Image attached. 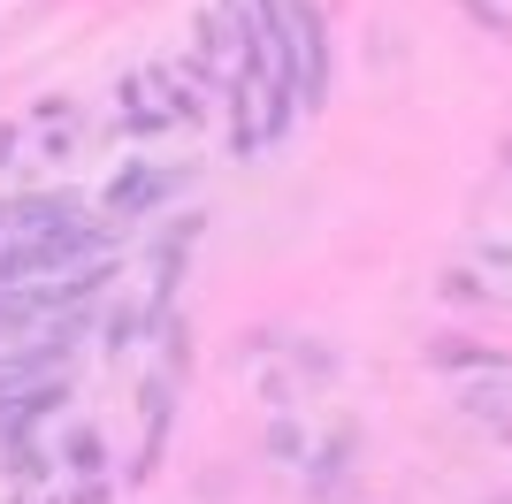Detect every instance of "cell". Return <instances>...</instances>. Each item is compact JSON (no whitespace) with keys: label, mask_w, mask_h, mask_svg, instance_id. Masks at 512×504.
<instances>
[{"label":"cell","mask_w":512,"mask_h":504,"mask_svg":"<svg viewBox=\"0 0 512 504\" xmlns=\"http://www.w3.org/2000/svg\"><path fill=\"white\" fill-rule=\"evenodd\" d=\"M69 222H85V207L69 199V191H39V199H8L0 207V260H16V252L46 245L54 230H69Z\"/></svg>","instance_id":"1"},{"label":"cell","mask_w":512,"mask_h":504,"mask_svg":"<svg viewBox=\"0 0 512 504\" xmlns=\"http://www.w3.org/2000/svg\"><path fill=\"white\" fill-rule=\"evenodd\" d=\"M46 382H62V344H16V352H0V405H23L39 398Z\"/></svg>","instance_id":"2"},{"label":"cell","mask_w":512,"mask_h":504,"mask_svg":"<svg viewBox=\"0 0 512 504\" xmlns=\"http://www.w3.org/2000/svg\"><path fill=\"white\" fill-rule=\"evenodd\" d=\"M176 184H184V168H123V176L107 184V222H138V214H153Z\"/></svg>","instance_id":"3"},{"label":"cell","mask_w":512,"mask_h":504,"mask_svg":"<svg viewBox=\"0 0 512 504\" xmlns=\"http://www.w3.org/2000/svg\"><path fill=\"white\" fill-rule=\"evenodd\" d=\"M146 92H153V77H130L123 84V100H130L123 107V130H161V123H169V107H153Z\"/></svg>","instance_id":"4"},{"label":"cell","mask_w":512,"mask_h":504,"mask_svg":"<svg viewBox=\"0 0 512 504\" xmlns=\"http://www.w3.org/2000/svg\"><path fill=\"white\" fill-rule=\"evenodd\" d=\"M344 466H352V436H337L314 459V497H337V489H344Z\"/></svg>","instance_id":"5"},{"label":"cell","mask_w":512,"mask_h":504,"mask_svg":"<svg viewBox=\"0 0 512 504\" xmlns=\"http://www.w3.org/2000/svg\"><path fill=\"white\" fill-rule=\"evenodd\" d=\"M69 474H100V436H77V443H69Z\"/></svg>","instance_id":"6"},{"label":"cell","mask_w":512,"mask_h":504,"mask_svg":"<svg viewBox=\"0 0 512 504\" xmlns=\"http://www.w3.org/2000/svg\"><path fill=\"white\" fill-rule=\"evenodd\" d=\"M16 153H23V123H0V168H16Z\"/></svg>","instance_id":"7"}]
</instances>
